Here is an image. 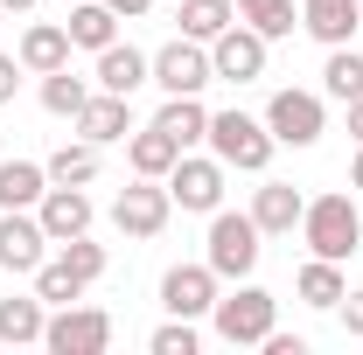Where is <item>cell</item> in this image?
<instances>
[{
  "label": "cell",
  "instance_id": "6da1fadb",
  "mask_svg": "<svg viewBox=\"0 0 363 355\" xmlns=\"http://www.w3.org/2000/svg\"><path fill=\"white\" fill-rule=\"evenodd\" d=\"M301 237H308V251L315 258H357L363 251V209L350 195H315L308 209H301Z\"/></svg>",
  "mask_w": 363,
  "mask_h": 355
},
{
  "label": "cell",
  "instance_id": "7a4b0ae2",
  "mask_svg": "<svg viewBox=\"0 0 363 355\" xmlns=\"http://www.w3.org/2000/svg\"><path fill=\"white\" fill-rule=\"evenodd\" d=\"M272 146L279 139L266 133V119H252V112H210V153L238 168V175H266Z\"/></svg>",
  "mask_w": 363,
  "mask_h": 355
},
{
  "label": "cell",
  "instance_id": "3957f363",
  "mask_svg": "<svg viewBox=\"0 0 363 355\" xmlns=\"http://www.w3.org/2000/svg\"><path fill=\"white\" fill-rule=\"evenodd\" d=\"M272 320H279V300H272L266 286H238V293H217V307H210V327L224 334L230 349H259L272 334Z\"/></svg>",
  "mask_w": 363,
  "mask_h": 355
},
{
  "label": "cell",
  "instance_id": "277c9868",
  "mask_svg": "<svg viewBox=\"0 0 363 355\" xmlns=\"http://www.w3.org/2000/svg\"><path fill=\"white\" fill-rule=\"evenodd\" d=\"M259 223H252V209H210V258L203 265L217 272V279H252V265H259Z\"/></svg>",
  "mask_w": 363,
  "mask_h": 355
},
{
  "label": "cell",
  "instance_id": "5b68a950",
  "mask_svg": "<svg viewBox=\"0 0 363 355\" xmlns=\"http://www.w3.org/2000/svg\"><path fill=\"white\" fill-rule=\"evenodd\" d=\"M43 349L49 355H105V349H112V313H105V307H63V313H49Z\"/></svg>",
  "mask_w": 363,
  "mask_h": 355
},
{
  "label": "cell",
  "instance_id": "8992f818",
  "mask_svg": "<svg viewBox=\"0 0 363 355\" xmlns=\"http://www.w3.org/2000/svg\"><path fill=\"white\" fill-rule=\"evenodd\" d=\"M175 216V195H168V181H147L133 175V188H119V202H112V223H119V237H161Z\"/></svg>",
  "mask_w": 363,
  "mask_h": 355
},
{
  "label": "cell",
  "instance_id": "52a82bcc",
  "mask_svg": "<svg viewBox=\"0 0 363 355\" xmlns=\"http://www.w3.org/2000/svg\"><path fill=\"white\" fill-rule=\"evenodd\" d=\"M210 77H217V70H210V42L175 35L168 49H154V77H147V84H161L168 98H203Z\"/></svg>",
  "mask_w": 363,
  "mask_h": 355
},
{
  "label": "cell",
  "instance_id": "ba28073f",
  "mask_svg": "<svg viewBox=\"0 0 363 355\" xmlns=\"http://www.w3.org/2000/svg\"><path fill=\"white\" fill-rule=\"evenodd\" d=\"M266 133L279 139V146H315V139L328 133V112H321L315 91H272V105H266Z\"/></svg>",
  "mask_w": 363,
  "mask_h": 355
},
{
  "label": "cell",
  "instance_id": "9c48e42d",
  "mask_svg": "<svg viewBox=\"0 0 363 355\" xmlns=\"http://www.w3.org/2000/svg\"><path fill=\"white\" fill-rule=\"evenodd\" d=\"M49 258V230L35 209H0V272L35 279V265Z\"/></svg>",
  "mask_w": 363,
  "mask_h": 355
},
{
  "label": "cell",
  "instance_id": "30bf717a",
  "mask_svg": "<svg viewBox=\"0 0 363 355\" xmlns=\"http://www.w3.org/2000/svg\"><path fill=\"white\" fill-rule=\"evenodd\" d=\"M210 70H217L224 84H252V77H266V35H259L252 21H230L224 35L210 42Z\"/></svg>",
  "mask_w": 363,
  "mask_h": 355
},
{
  "label": "cell",
  "instance_id": "8fae6325",
  "mask_svg": "<svg viewBox=\"0 0 363 355\" xmlns=\"http://www.w3.org/2000/svg\"><path fill=\"white\" fill-rule=\"evenodd\" d=\"M168 195H175V209H196V216L224 209V161H196V153H182L175 168H168Z\"/></svg>",
  "mask_w": 363,
  "mask_h": 355
},
{
  "label": "cell",
  "instance_id": "7c38bea8",
  "mask_svg": "<svg viewBox=\"0 0 363 355\" xmlns=\"http://www.w3.org/2000/svg\"><path fill=\"white\" fill-rule=\"evenodd\" d=\"M35 216H43V230H49V244H70V237H84L91 230V195L84 188H63V181H49V195L35 202Z\"/></svg>",
  "mask_w": 363,
  "mask_h": 355
},
{
  "label": "cell",
  "instance_id": "4fadbf2b",
  "mask_svg": "<svg viewBox=\"0 0 363 355\" xmlns=\"http://www.w3.org/2000/svg\"><path fill=\"white\" fill-rule=\"evenodd\" d=\"M161 307L182 313V320H203V313L217 307V272L210 265H175L161 279Z\"/></svg>",
  "mask_w": 363,
  "mask_h": 355
},
{
  "label": "cell",
  "instance_id": "5bb4252c",
  "mask_svg": "<svg viewBox=\"0 0 363 355\" xmlns=\"http://www.w3.org/2000/svg\"><path fill=\"white\" fill-rule=\"evenodd\" d=\"M301 28H308L321 49L357 42V28H363V0H301Z\"/></svg>",
  "mask_w": 363,
  "mask_h": 355
},
{
  "label": "cell",
  "instance_id": "9a60e30c",
  "mask_svg": "<svg viewBox=\"0 0 363 355\" xmlns=\"http://www.w3.org/2000/svg\"><path fill=\"white\" fill-rule=\"evenodd\" d=\"M133 133V98H119V91H91V105L77 112V139L91 146H112V139Z\"/></svg>",
  "mask_w": 363,
  "mask_h": 355
},
{
  "label": "cell",
  "instance_id": "2e32d148",
  "mask_svg": "<svg viewBox=\"0 0 363 355\" xmlns=\"http://www.w3.org/2000/svg\"><path fill=\"white\" fill-rule=\"evenodd\" d=\"M301 209H308V195H301L294 181H266V188L252 195V223H259V237H286V230H301Z\"/></svg>",
  "mask_w": 363,
  "mask_h": 355
},
{
  "label": "cell",
  "instance_id": "e0dca14e",
  "mask_svg": "<svg viewBox=\"0 0 363 355\" xmlns=\"http://www.w3.org/2000/svg\"><path fill=\"white\" fill-rule=\"evenodd\" d=\"M147 77H154V56H140L133 42H105V49H98V91H119V98H133Z\"/></svg>",
  "mask_w": 363,
  "mask_h": 355
},
{
  "label": "cell",
  "instance_id": "ac0fdd59",
  "mask_svg": "<svg viewBox=\"0 0 363 355\" xmlns=\"http://www.w3.org/2000/svg\"><path fill=\"white\" fill-rule=\"evenodd\" d=\"M175 161H182V146L161 133V126H133V133H126V168H133V175L168 181V168H175Z\"/></svg>",
  "mask_w": 363,
  "mask_h": 355
},
{
  "label": "cell",
  "instance_id": "d6986e66",
  "mask_svg": "<svg viewBox=\"0 0 363 355\" xmlns=\"http://www.w3.org/2000/svg\"><path fill=\"white\" fill-rule=\"evenodd\" d=\"M70 28L63 21H35L28 35H21V70H35V77H49V70H63L70 63Z\"/></svg>",
  "mask_w": 363,
  "mask_h": 355
},
{
  "label": "cell",
  "instance_id": "ffe728a7",
  "mask_svg": "<svg viewBox=\"0 0 363 355\" xmlns=\"http://www.w3.org/2000/svg\"><path fill=\"white\" fill-rule=\"evenodd\" d=\"M63 28H70V42L91 49V56L105 42H119V14H112L105 0H70V21H63Z\"/></svg>",
  "mask_w": 363,
  "mask_h": 355
},
{
  "label": "cell",
  "instance_id": "44dd1931",
  "mask_svg": "<svg viewBox=\"0 0 363 355\" xmlns=\"http://www.w3.org/2000/svg\"><path fill=\"white\" fill-rule=\"evenodd\" d=\"M294 293H301L308 307L335 313V307H342V293H350V279H342V265H335V258H308V265H301V279H294Z\"/></svg>",
  "mask_w": 363,
  "mask_h": 355
},
{
  "label": "cell",
  "instance_id": "7402d4cb",
  "mask_svg": "<svg viewBox=\"0 0 363 355\" xmlns=\"http://www.w3.org/2000/svg\"><path fill=\"white\" fill-rule=\"evenodd\" d=\"M43 327H49V313H43V293H7L0 300V342H43Z\"/></svg>",
  "mask_w": 363,
  "mask_h": 355
},
{
  "label": "cell",
  "instance_id": "603a6c76",
  "mask_svg": "<svg viewBox=\"0 0 363 355\" xmlns=\"http://www.w3.org/2000/svg\"><path fill=\"white\" fill-rule=\"evenodd\" d=\"M49 195V168L35 161H0V209H35Z\"/></svg>",
  "mask_w": 363,
  "mask_h": 355
},
{
  "label": "cell",
  "instance_id": "cb8c5ba5",
  "mask_svg": "<svg viewBox=\"0 0 363 355\" xmlns=\"http://www.w3.org/2000/svg\"><path fill=\"white\" fill-rule=\"evenodd\" d=\"M154 126H161V133L189 153L196 139H210V112H203V98H168V105L154 112Z\"/></svg>",
  "mask_w": 363,
  "mask_h": 355
},
{
  "label": "cell",
  "instance_id": "d4e9b609",
  "mask_svg": "<svg viewBox=\"0 0 363 355\" xmlns=\"http://www.w3.org/2000/svg\"><path fill=\"white\" fill-rule=\"evenodd\" d=\"M43 168H49V181H63V188H91V181H98V146H91V139H63Z\"/></svg>",
  "mask_w": 363,
  "mask_h": 355
},
{
  "label": "cell",
  "instance_id": "484cf974",
  "mask_svg": "<svg viewBox=\"0 0 363 355\" xmlns=\"http://www.w3.org/2000/svg\"><path fill=\"white\" fill-rule=\"evenodd\" d=\"M84 105H91V84H84V77H70V63L43 77V112H49V119H70V126H77Z\"/></svg>",
  "mask_w": 363,
  "mask_h": 355
},
{
  "label": "cell",
  "instance_id": "4316f807",
  "mask_svg": "<svg viewBox=\"0 0 363 355\" xmlns=\"http://www.w3.org/2000/svg\"><path fill=\"white\" fill-rule=\"evenodd\" d=\"M175 7H182V35H189V42H217L230 21H238L230 0H175Z\"/></svg>",
  "mask_w": 363,
  "mask_h": 355
},
{
  "label": "cell",
  "instance_id": "83f0119b",
  "mask_svg": "<svg viewBox=\"0 0 363 355\" xmlns=\"http://www.w3.org/2000/svg\"><path fill=\"white\" fill-rule=\"evenodd\" d=\"M321 84H328V98H363V49H328V63H321Z\"/></svg>",
  "mask_w": 363,
  "mask_h": 355
},
{
  "label": "cell",
  "instance_id": "f1b7e54d",
  "mask_svg": "<svg viewBox=\"0 0 363 355\" xmlns=\"http://www.w3.org/2000/svg\"><path fill=\"white\" fill-rule=\"evenodd\" d=\"M230 7H238V21H252L266 42L294 35V21H301V14H294V0H230Z\"/></svg>",
  "mask_w": 363,
  "mask_h": 355
},
{
  "label": "cell",
  "instance_id": "f546056e",
  "mask_svg": "<svg viewBox=\"0 0 363 355\" xmlns=\"http://www.w3.org/2000/svg\"><path fill=\"white\" fill-rule=\"evenodd\" d=\"M56 265L70 272L77 286H91V279H105V244H91V230H84V237H70V244H56Z\"/></svg>",
  "mask_w": 363,
  "mask_h": 355
},
{
  "label": "cell",
  "instance_id": "4dcf8cb0",
  "mask_svg": "<svg viewBox=\"0 0 363 355\" xmlns=\"http://www.w3.org/2000/svg\"><path fill=\"white\" fill-rule=\"evenodd\" d=\"M147 349H154V355H196V320L168 313V327H154V334H147Z\"/></svg>",
  "mask_w": 363,
  "mask_h": 355
},
{
  "label": "cell",
  "instance_id": "1f68e13d",
  "mask_svg": "<svg viewBox=\"0 0 363 355\" xmlns=\"http://www.w3.org/2000/svg\"><path fill=\"white\" fill-rule=\"evenodd\" d=\"M335 313H342V334H357V342H363V286H350Z\"/></svg>",
  "mask_w": 363,
  "mask_h": 355
},
{
  "label": "cell",
  "instance_id": "d6a6232c",
  "mask_svg": "<svg viewBox=\"0 0 363 355\" xmlns=\"http://www.w3.org/2000/svg\"><path fill=\"white\" fill-rule=\"evenodd\" d=\"M14 91H21V56H0V105H14Z\"/></svg>",
  "mask_w": 363,
  "mask_h": 355
},
{
  "label": "cell",
  "instance_id": "836d02e7",
  "mask_svg": "<svg viewBox=\"0 0 363 355\" xmlns=\"http://www.w3.org/2000/svg\"><path fill=\"white\" fill-rule=\"evenodd\" d=\"M259 349H266V355H308V342H301V334H279V327H272Z\"/></svg>",
  "mask_w": 363,
  "mask_h": 355
},
{
  "label": "cell",
  "instance_id": "e575fe53",
  "mask_svg": "<svg viewBox=\"0 0 363 355\" xmlns=\"http://www.w3.org/2000/svg\"><path fill=\"white\" fill-rule=\"evenodd\" d=\"M105 7H112V14H119V21H140V14H147V7H154V0H105Z\"/></svg>",
  "mask_w": 363,
  "mask_h": 355
},
{
  "label": "cell",
  "instance_id": "d590c367",
  "mask_svg": "<svg viewBox=\"0 0 363 355\" xmlns=\"http://www.w3.org/2000/svg\"><path fill=\"white\" fill-rule=\"evenodd\" d=\"M350 139L363 146V98H350Z\"/></svg>",
  "mask_w": 363,
  "mask_h": 355
},
{
  "label": "cell",
  "instance_id": "8d00e7d4",
  "mask_svg": "<svg viewBox=\"0 0 363 355\" xmlns=\"http://www.w3.org/2000/svg\"><path fill=\"white\" fill-rule=\"evenodd\" d=\"M28 7H35V0H0V14H28Z\"/></svg>",
  "mask_w": 363,
  "mask_h": 355
},
{
  "label": "cell",
  "instance_id": "74e56055",
  "mask_svg": "<svg viewBox=\"0 0 363 355\" xmlns=\"http://www.w3.org/2000/svg\"><path fill=\"white\" fill-rule=\"evenodd\" d=\"M350 188H363V153H357V168H350Z\"/></svg>",
  "mask_w": 363,
  "mask_h": 355
}]
</instances>
